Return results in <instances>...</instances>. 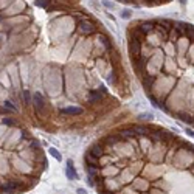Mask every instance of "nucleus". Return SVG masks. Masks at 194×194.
Returning <instances> with one entry per match:
<instances>
[{
	"label": "nucleus",
	"instance_id": "obj_23",
	"mask_svg": "<svg viewBox=\"0 0 194 194\" xmlns=\"http://www.w3.org/2000/svg\"><path fill=\"white\" fill-rule=\"evenodd\" d=\"M149 100H151V102H152V106H154V107H160V104H158V102H157V100H155L152 95H149Z\"/></svg>",
	"mask_w": 194,
	"mask_h": 194
},
{
	"label": "nucleus",
	"instance_id": "obj_8",
	"mask_svg": "<svg viewBox=\"0 0 194 194\" xmlns=\"http://www.w3.org/2000/svg\"><path fill=\"white\" fill-rule=\"evenodd\" d=\"M19 188H20V183L17 182V180H14V182L5 183V185L2 186V191H5V193H14V191H17Z\"/></svg>",
	"mask_w": 194,
	"mask_h": 194
},
{
	"label": "nucleus",
	"instance_id": "obj_25",
	"mask_svg": "<svg viewBox=\"0 0 194 194\" xmlns=\"http://www.w3.org/2000/svg\"><path fill=\"white\" fill-rule=\"evenodd\" d=\"M146 118L152 120V113H143V115L140 116V120H146Z\"/></svg>",
	"mask_w": 194,
	"mask_h": 194
},
{
	"label": "nucleus",
	"instance_id": "obj_11",
	"mask_svg": "<svg viewBox=\"0 0 194 194\" xmlns=\"http://www.w3.org/2000/svg\"><path fill=\"white\" fill-rule=\"evenodd\" d=\"M118 172H120V168H116V166H106L102 169V176H116Z\"/></svg>",
	"mask_w": 194,
	"mask_h": 194
},
{
	"label": "nucleus",
	"instance_id": "obj_3",
	"mask_svg": "<svg viewBox=\"0 0 194 194\" xmlns=\"http://www.w3.org/2000/svg\"><path fill=\"white\" fill-rule=\"evenodd\" d=\"M106 93V89L104 87H100V89H96V90H90V92L87 93V100L90 102H98L101 101V98L104 96Z\"/></svg>",
	"mask_w": 194,
	"mask_h": 194
},
{
	"label": "nucleus",
	"instance_id": "obj_9",
	"mask_svg": "<svg viewBox=\"0 0 194 194\" xmlns=\"http://www.w3.org/2000/svg\"><path fill=\"white\" fill-rule=\"evenodd\" d=\"M65 174H67V177L70 179V180L78 179V174H76V171H75V168H73V162H72V160H67V169H65Z\"/></svg>",
	"mask_w": 194,
	"mask_h": 194
},
{
	"label": "nucleus",
	"instance_id": "obj_6",
	"mask_svg": "<svg viewBox=\"0 0 194 194\" xmlns=\"http://www.w3.org/2000/svg\"><path fill=\"white\" fill-rule=\"evenodd\" d=\"M155 25H157V23H155V22H152V20H151V22H149V20H146V22H143L141 25H138V28L141 30V33L144 34V36H149V34L154 33Z\"/></svg>",
	"mask_w": 194,
	"mask_h": 194
},
{
	"label": "nucleus",
	"instance_id": "obj_30",
	"mask_svg": "<svg viewBox=\"0 0 194 194\" xmlns=\"http://www.w3.org/2000/svg\"><path fill=\"white\" fill-rule=\"evenodd\" d=\"M141 194H148V193H141Z\"/></svg>",
	"mask_w": 194,
	"mask_h": 194
},
{
	"label": "nucleus",
	"instance_id": "obj_13",
	"mask_svg": "<svg viewBox=\"0 0 194 194\" xmlns=\"http://www.w3.org/2000/svg\"><path fill=\"white\" fill-rule=\"evenodd\" d=\"M135 186H137V190H140V191H146L148 190V183L144 182L143 179H137L135 180Z\"/></svg>",
	"mask_w": 194,
	"mask_h": 194
},
{
	"label": "nucleus",
	"instance_id": "obj_17",
	"mask_svg": "<svg viewBox=\"0 0 194 194\" xmlns=\"http://www.w3.org/2000/svg\"><path fill=\"white\" fill-rule=\"evenodd\" d=\"M132 130L135 132V135H137V134H140V135L148 134V129L144 127V126H135V127H132Z\"/></svg>",
	"mask_w": 194,
	"mask_h": 194
},
{
	"label": "nucleus",
	"instance_id": "obj_21",
	"mask_svg": "<svg viewBox=\"0 0 194 194\" xmlns=\"http://www.w3.org/2000/svg\"><path fill=\"white\" fill-rule=\"evenodd\" d=\"M23 101H25V104H31V95L28 90H23Z\"/></svg>",
	"mask_w": 194,
	"mask_h": 194
},
{
	"label": "nucleus",
	"instance_id": "obj_20",
	"mask_svg": "<svg viewBox=\"0 0 194 194\" xmlns=\"http://www.w3.org/2000/svg\"><path fill=\"white\" fill-rule=\"evenodd\" d=\"M5 109H8L10 112H17V107L14 104H11V101H5Z\"/></svg>",
	"mask_w": 194,
	"mask_h": 194
},
{
	"label": "nucleus",
	"instance_id": "obj_12",
	"mask_svg": "<svg viewBox=\"0 0 194 194\" xmlns=\"http://www.w3.org/2000/svg\"><path fill=\"white\" fill-rule=\"evenodd\" d=\"M86 162L89 163V166H92V168H98V163H100V160H96V158H93L92 155H89V154H86Z\"/></svg>",
	"mask_w": 194,
	"mask_h": 194
},
{
	"label": "nucleus",
	"instance_id": "obj_29",
	"mask_svg": "<svg viewBox=\"0 0 194 194\" xmlns=\"http://www.w3.org/2000/svg\"><path fill=\"white\" fill-rule=\"evenodd\" d=\"M78 194H87L84 190H78Z\"/></svg>",
	"mask_w": 194,
	"mask_h": 194
},
{
	"label": "nucleus",
	"instance_id": "obj_1",
	"mask_svg": "<svg viewBox=\"0 0 194 194\" xmlns=\"http://www.w3.org/2000/svg\"><path fill=\"white\" fill-rule=\"evenodd\" d=\"M78 31L81 33V34H92V33H95L96 31V26H95V23L92 22V20H81V22L78 23Z\"/></svg>",
	"mask_w": 194,
	"mask_h": 194
},
{
	"label": "nucleus",
	"instance_id": "obj_24",
	"mask_svg": "<svg viewBox=\"0 0 194 194\" xmlns=\"http://www.w3.org/2000/svg\"><path fill=\"white\" fill-rule=\"evenodd\" d=\"M121 17H123V19H129V17H130V11H129V10L123 11V12H121Z\"/></svg>",
	"mask_w": 194,
	"mask_h": 194
},
{
	"label": "nucleus",
	"instance_id": "obj_27",
	"mask_svg": "<svg viewBox=\"0 0 194 194\" xmlns=\"http://www.w3.org/2000/svg\"><path fill=\"white\" fill-rule=\"evenodd\" d=\"M185 132L188 134L190 137H194V130H191V129H185Z\"/></svg>",
	"mask_w": 194,
	"mask_h": 194
},
{
	"label": "nucleus",
	"instance_id": "obj_28",
	"mask_svg": "<svg viewBox=\"0 0 194 194\" xmlns=\"http://www.w3.org/2000/svg\"><path fill=\"white\" fill-rule=\"evenodd\" d=\"M104 6H107V8H113V3H110V2H104Z\"/></svg>",
	"mask_w": 194,
	"mask_h": 194
},
{
	"label": "nucleus",
	"instance_id": "obj_15",
	"mask_svg": "<svg viewBox=\"0 0 194 194\" xmlns=\"http://www.w3.org/2000/svg\"><path fill=\"white\" fill-rule=\"evenodd\" d=\"M86 169H87V172H89V176H90V179H95V177H96V179H98V177H100V171H98V169H96V168H92V166H87V168H86Z\"/></svg>",
	"mask_w": 194,
	"mask_h": 194
},
{
	"label": "nucleus",
	"instance_id": "obj_7",
	"mask_svg": "<svg viewBox=\"0 0 194 194\" xmlns=\"http://www.w3.org/2000/svg\"><path fill=\"white\" fill-rule=\"evenodd\" d=\"M61 115H81L84 112V109L82 107H78V106H70V107H64L59 110Z\"/></svg>",
	"mask_w": 194,
	"mask_h": 194
},
{
	"label": "nucleus",
	"instance_id": "obj_10",
	"mask_svg": "<svg viewBox=\"0 0 194 194\" xmlns=\"http://www.w3.org/2000/svg\"><path fill=\"white\" fill-rule=\"evenodd\" d=\"M154 33H157V36L160 37L162 40H168V34H169V31L166 30V28H163L162 25H155Z\"/></svg>",
	"mask_w": 194,
	"mask_h": 194
},
{
	"label": "nucleus",
	"instance_id": "obj_26",
	"mask_svg": "<svg viewBox=\"0 0 194 194\" xmlns=\"http://www.w3.org/2000/svg\"><path fill=\"white\" fill-rule=\"evenodd\" d=\"M3 123H5V124H8V126H12V124H14V120H10V118H5V120H3Z\"/></svg>",
	"mask_w": 194,
	"mask_h": 194
},
{
	"label": "nucleus",
	"instance_id": "obj_19",
	"mask_svg": "<svg viewBox=\"0 0 194 194\" xmlns=\"http://www.w3.org/2000/svg\"><path fill=\"white\" fill-rule=\"evenodd\" d=\"M107 82H109V84H116V73H115V72H110V73H109Z\"/></svg>",
	"mask_w": 194,
	"mask_h": 194
},
{
	"label": "nucleus",
	"instance_id": "obj_2",
	"mask_svg": "<svg viewBox=\"0 0 194 194\" xmlns=\"http://www.w3.org/2000/svg\"><path fill=\"white\" fill-rule=\"evenodd\" d=\"M129 53H130V58H132V62H135L138 58H140L141 44L137 42V40H129Z\"/></svg>",
	"mask_w": 194,
	"mask_h": 194
},
{
	"label": "nucleus",
	"instance_id": "obj_14",
	"mask_svg": "<svg viewBox=\"0 0 194 194\" xmlns=\"http://www.w3.org/2000/svg\"><path fill=\"white\" fill-rule=\"evenodd\" d=\"M185 34H186V39H188V40H193V42H194V26H191V25H186Z\"/></svg>",
	"mask_w": 194,
	"mask_h": 194
},
{
	"label": "nucleus",
	"instance_id": "obj_5",
	"mask_svg": "<svg viewBox=\"0 0 194 194\" xmlns=\"http://www.w3.org/2000/svg\"><path fill=\"white\" fill-rule=\"evenodd\" d=\"M31 102L34 104V107H36V112H42V110L45 109V101H44V96H42L40 92H36L33 95Z\"/></svg>",
	"mask_w": 194,
	"mask_h": 194
},
{
	"label": "nucleus",
	"instance_id": "obj_18",
	"mask_svg": "<svg viewBox=\"0 0 194 194\" xmlns=\"http://www.w3.org/2000/svg\"><path fill=\"white\" fill-rule=\"evenodd\" d=\"M179 118L182 120V121H185V123H193V118H191V115H188V113H185V112H182V113H179Z\"/></svg>",
	"mask_w": 194,
	"mask_h": 194
},
{
	"label": "nucleus",
	"instance_id": "obj_16",
	"mask_svg": "<svg viewBox=\"0 0 194 194\" xmlns=\"http://www.w3.org/2000/svg\"><path fill=\"white\" fill-rule=\"evenodd\" d=\"M48 152H50V155L53 157V158H56V160H61V154H59V151L56 149V148H48Z\"/></svg>",
	"mask_w": 194,
	"mask_h": 194
},
{
	"label": "nucleus",
	"instance_id": "obj_4",
	"mask_svg": "<svg viewBox=\"0 0 194 194\" xmlns=\"http://www.w3.org/2000/svg\"><path fill=\"white\" fill-rule=\"evenodd\" d=\"M87 154L92 155L93 158H96V160H101L102 155H104V146H102V144H100V143H96V144H93V146H90V149H89Z\"/></svg>",
	"mask_w": 194,
	"mask_h": 194
},
{
	"label": "nucleus",
	"instance_id": "obj_22",
	"mask_svg": "<svg viewBox=\"0 0 194 194\" xmlns=\"http://www.w3.org/2000/svg\"><path fill=\"white\" fill-rule=\"evenodd\" d=\"M34 3H36V6H39V8H45V6H48L50 2H48V0H36Z\"/></svg>",
	"mask_w": 194,
	"mask_h": 194
}]
</instances>
